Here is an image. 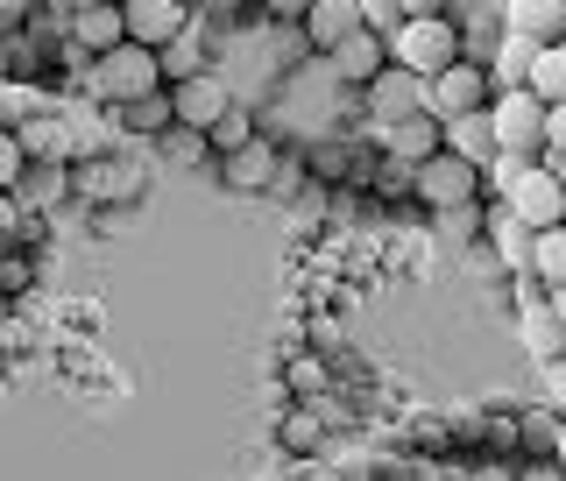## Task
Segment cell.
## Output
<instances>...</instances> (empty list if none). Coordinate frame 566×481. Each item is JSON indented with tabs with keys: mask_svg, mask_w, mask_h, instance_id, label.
<instances>
[{
	"mask_svg": "<svg viewBox=\"0 0 566 481\" xmlns=\"http://www.w3.org/2000/svg\"><path fill=\"white\" fill-rule=\"evenodd\" d=\"M361 106H368V128H376V135H397L403 121H424V114H432V93H424V79H411V71L389 64L382 79L361 93Z\"/></svg>",
	"mask_w": 566,
	"mask_h": 481,
	"instance_id": "3957f363",
	"label": "cell"
},
{
	"mask_svg": "<svg viewBox=\"0 0 566 481\" xmlns=\"http://www.w3.org/2000/svg\"><path fill=\"white\" fill-rule=\"evenodd\" d=\"M276 432H283V447H291V453H318V439H326V432H318V418H312V411H291V418L276 425Z\"/></svg>",
	"mask_w": 566,
	"mask_h": 481,
	"instance_id": "484cf974",
	"label": "cell"
},
{
	"mask_svg": "<svg viewBox=\"0 0 566 481\" xmlns=\"http://www.w3.org/2000/svg\"><path fill=\"white\" fill-rule=\"evenodd\" d=\"M114 128H120V135H135V142H164V135L177 128L170 85H164V93H149V100H135V106H120V114H114Z\"/></svg>",
	"mask_w": 566,
	"mask_h": 481,
	"instance_id": "e0dca14e",
	"label": "cell"
},
{
	"mask_svg": "<svg viewBox=\"0 0 566 481\" xmlns=\"http://www.w3.org/2000/svg\"><path fill=\"white\" fill-rule=\"evenodd\" d=\"M326 71H333V85H340V93H347V85H354V93H368V85L389 71V43L361 29V35H347V43L326 57Z\"/></svg>",
	"mask_w": 566,
	"mask_h": 481,
	"instance_id": "30bf717a",
	"label": "cell"
},
{
	"mask_svg": "<svg viewBox=\"0 0 566 481\" xmlns=\"http://www.w3.org/2000/svg\"><path fill=\"white\" fill-rule=\"evenodd\" d=\"M489 128H495V156L545 164V106L531 93H495L489 100Z\"/></svg>",
	"mask_w": 566,
	"mask_h": 481,
	"instance_id": "7a4b0ae2",
	"label": "cell"
},
{
	"mask_svg": "<svg viewBox=\"0 0 566 481\" xmlns=\"http://www.w3.org/2000/svg\"><path fill=\"white\" fill-rule=\"evenodd\" d=\"M170 106H177V128H191V135H212L227 114H234V85L220 79V71H206V79H191V85H170Z\"/></svg>",
	"mask_w": 566,
	"mask_h": 481,
	"instance_id": "9c48e42d",
	"label": "cell"
},
{
	"mask_svg": "<svg viewBox=\"0 0 566 481\" xmlns=\"http://www.w3.org/2000/svg\"><path fill=\"white\" fill-rule=\"evenodd\" d=\"M276 170H283V149H276L270 135H255V142H248L241 156H220V185H227V191H248V199H255V191L270 199Z\"/></svg>",
	"mask_w": 566,
	"mask_h": 481,
	"instance_id": "8fae6325",
	"label": "cell"
},
{
	"mask_svg": "<svg viewBox=\"0 0 566 481\" xmlns=\"http://www.w3.org/2000/svg\"><path fill=\"white\" fill-rule=\"evenodd\" d=\"M411 191H418V206L439 220V212L482 206V170H474V164H460V156H432L424 170H411Z\"/></svg>",
	"mask_w": 566,
	"mask_h": 481,
	"instance_id": "277c9868",
	"label": "cell"
},
{
	"mask_svg": "<svg viewBox=\"0 0 566 481\" xmlns=\"http://www.w3.org/2000/svg\"><path fill=\"white\" fill-rule=\"evenodd\" d=\"M164 149H177L185 164H206V156H212V142H206V135H191V128H170V135H164Z\"/></svg>",
	"mask_w": 566,
	"mask_h": 481,
	"instance_id": "f1b7e54d",
	"label": "cell"
},
{
	"mask_svg": "<svg viewBox=\"0 0 566 481\" xmlns=\"http://www.w3.org/2000/svg\"><path fill=\"white\" fill-rule=\"evenodd\" d=\"M439 241H453V248H468V241H482V227H489V206H460V212H439Z\"/></svg>",
	"mask_w": 566,
	"mask_h": 481,
	"instance_id": "cb8c5ba5",
	"label": "cell"
},
{
	"mask_svg": "<svg viewBox=\"0 0 566 481\" xmlns=\"http://www.w3.org/2000/svg\"><path fill=\"white\" fill-rule=\"evenodd\" d=\"M262 135V121H255V106H234V114H227L220 121V128H212L206 142H212V164H220V156H241L248 149V142H255Z\"/></svg>",
	"mask_w": 566,
	"mask_h": 481,
	"instance_id": "603a6c76",
	"label": "cell"
},
{
	"mask_svg": "<svg viewBox=\"0 0 566 481\" xmlns=\"http://www.w3.org/2000/svg\"><path fill=\"white\" fill-rule=\"evenodd\" d=\"M432 156H447V128H439L432 114H424V121H403L397 135H382V164H397V170H424Z\"/></svg>",
	"mask_w": 566,
	"mask_h": 481,
	"instance_id": "5bb4252c",
	"label": "cell"
},
{
	"mask_svg": "<svg viewBox=\"0 0 566 481\" xmlns=\"http://www.w3.org/2000/svg\"><path fill=\"white\" fill-rule=\"evenodd\" d=\"M545 170H553V177H559V191H566V156H545Z\"/></svg>",
	"mask_w": 566,
	"mask_h": 481,
	"instance_id": "1f68e13d",
	"label": "cell"
},
{
	"mask_svg": "<svg viewBox=\"0 0 566 481\" xmlns=\"http://www.w3.org/2000/svg\"><path fill=\"white\" fill-rule=\"evenodd\" d=\"M553 468L566 474V418H559V453H553Z\"/></svg>",
	"mask_w": 566,
	"mask_h": 481,
	"instance_id": "d6a6232c",
	"label": "cell"
},
{
	"mask_svg": "<svg viewBox=\"0 0 566 481\" xmlns=\"http://www.w3.org/2000/svg\"><path fill=\"white\" fill-rule=\"evenodd\" d=\"M389 64L397 71H411V79H447V71L460 64V29L447 22V8H418L411 14V29L389 43Z\"/></svg>",
	"mask_w": 566,
	"mask_h": 481,
	"instance_id": "6da1fadb",
	"label": "cell"
},
{
	"mask_svg": "<svg viewBox=\"0 0 566 481\" xmlns=\"http://www.w3.org/2000/svg\"><path fill=\"white\" fill-rule=\"evenodd\" d=\"M503 22H510V35H524L531 50H553V43H566V0H510Z\"/></svg>",
	"mask_w": 566,
	"mask_h": 481,
	"instance_id": "9a60e30c",
	"label": "cell"
},
{
	"mask_svg": "<svg viewBox=\"0 0 566 481\" xmlns=\"http://www.w3.org/2000/svg\"><path fill=\"white\" fill-rule=\"evenodd\" d=\"M120 14H128V43L135 50H156V57H164L177 35L199 29V14H191L185 0H120Z\"/></svg>",
	"mask_w": 566,
	"mask_h": 481,
	"instance_id": "5b68a950",
	"label": "cell"
},
{
	"mask_svg": "<svg viewBox=\"0 0 566 481\" xmlns=\"http://www.w3.org/2000/svg\"><path fill=\"white\" fill-rule=\"evenodd\" d=\"M482 241H489V255L503 262L510 276H531V248H538V234H531V227L517 220V212H510L503 199L489 206V227H482Z\"/></svg>",
	"mask_w": 566,
	"mask_h": 481,
	"instance_id": "4fadbf2b",
	"label": "cell"
},
{
	"mask_svg": "<svg viewBox=\"0 0 566 481\" xmlns=\"http://www.w3.org/2000/svg\"><path fill=\"white\" fill-rule=\"evenodd\" d=\"M424 93H432V121H439V128H447V121L489 114L495 85H489V71H482V64H468V57H460V64L447 71V79H432V85H424Z\"/></svg>",
	"mask_w": 566,
	"mask_h": 481,
	"instance_id": "ba28073f",
	"label": "cell"
},
{
	"mask_svg": "<svg viewBox=\"0 0 566 481\" xmlns=\"http://www.w3.org/2000/svg\"><path fill=\"white\" fill-rule=\"evenodd\" d=\"M531 283L538 291H566V227L538 234V248H531Z\"/></svg>",
	"mask_w": 566,
	"mask_h": 481,
	"instance_id": "7402d4cb",
	"label": "cell"
},
{
	"mask_svg": "<svg viewBox=\"0 0 566 481\" xmlns=\"http://www.w3.org/2000/svg\"><path fill=\"white\" fill-rule=\"evenodd\" d=\"M503 206L517 212L531 234H553V227H566V191H559V177L545 170V164H531V170L517 177V185L503 191Z\"/></svg>",
	"mask_w": 566,
	"mask_h": 481,
	"instance_id": "52a82bcc",
	"label": "cell"
},
{
	"mask_svg": "<svg viewBox=\"0 0 566 481\" xmlns=\"http://www.w3.org/2000/svg\"><path fill=\"white\" fill-rule=\"evenodd\" d=\"M447 156H460V164H474V170H489V164H495V128H489V114L447 121Z\"/></svg>",
	"mask_w": 566,
	"mask_h": 481,
	"instance_id": "ac0fdd59",
	"label": "cell"
},
{
	"mask_svg": "<svg viewBox=\"0 0 566 481\" xmlns=\"http://www.w3.org/2000/svg\"><path fill=\"white\" fill-rule=\"evenodd\" d=\"M22 177H29V149H22V135H14V128H0V199H14Z\"/></svg>",
	"mask_w": 566,
	"mask_h": 481,
	"instance_id": "d4e9b609",
	"label": "cell"
},
{
	"mask_svg": "<svg viewBox=\"0 0 566 481\" xmlns=\"http://www.w3.org/2000/svg\"><path fill=\"white\" fill-rule=\"evenodd\" d=\"M318 389H326V362L297 354V362H291V397H318Z\"/></svg>",
	"mask_w": 566,
	"mask_h": 481,
	"instance_id": "4316f807",
	"label": "cell"
},
{
	"mask_svg": "<svg viewBox=\"0 0 566 481\" xmlns=\"http://www.w3.org/2000/svg\"><path fill=\"white\" fill-rule=\"evenodd\" d=\"M545 305H553V318L566 326V291H545Z\"/></svg>",
	"mask_w": 566,
	"mask_h": 481,
	"instance_id": "4dcf8cb0",
	"label": "cell"
},
{
	"mask_svg": "<svg viewBox=\"0 0 566 481\" xmlns=\"http://www.w3.org/2000/svg\"><path fill=\"white\" fill-rule=\"evenodd\" d=\"M71 170H78V164H29L14 206H57V199H71Z\"/></svg>",
	"mask_w": 566,
	"mask_h": 481,
	"instance_id": "44dd1931",
	"label": "cell"
},
{
	"mask_svg": "<svg viewBox=\"0 0 566 481\" xmlns=\"http://www.w3.org/2000/svg\"><path fill=\"white\" fill-rule=\"evenodd\" d=\"M538 389H545V411H559V418H566V354L538 368Z\"/></svg>",
	"mask_w": 566,
	"mask_h": 481,
	"instance_id": "83f0119b",
	"label": "cell"
},
{
	"mask_svg": "<svg viewBox=\"0 0 566 481\" xmlns=\"http://www.w3.org/2000/svg\"><path fill=\"white\" fill-rule=\"evenodd\" d=\"M347 35H361V0H312L305 8V50L318 64H326Z\"/></svg>",
	"mask_w": 566,
	"mask_h": 481,
	"instance_id": "7c38bea8",
	"label": "cell"
},
{
	"mask_svg": "<svg viewBox=\"0 0 566 481\" xmlns=\"http://www.w3.org/2000/svg\"><path fill=\"white\" fill-rule=\"evenodd\" d=\"M531 100L553 114V106H566V43H553V50H538V64H531V85H524Z\"/></svg>",
	"mask_w": 566,
	"mask_h": 481,
	"instance_id": "ffe728a7",
	"label": "cell"
},
{
	"mask_svg": "<svg viewBox=\"0 0 566 481\" xmlns=\"http://www.w3.org/2000/svg\"><path fill=\"white\" fill-rule=\"evenodd\" d=\"M524 347L538 354V368H545V362H559V354H566V326L553 318V305H545V291H538L531 276H524Z\"/></svg>",
	"mask_w": 566,
	"mask_h": 481,
	"instance_id": "2e32d148",
	"label": "cell"
},
{
	"mask_svg": "<svg viewBox=\"0 0 566 481\" xmlns=\"http://www.w3.org/2000/svg\"><path fill=\"white\" fill-rule=\"evenodd\" d=\"M71 191L78 199H93V206H142V191H149V177H142V164H128V156H99V164H78L71 170Z\"/></svg>",
	"mask_w": 566,
	"mask_h": 481,
	"instance_id": "8992f818",
	"label": "cell"
},
{
	"mask_svg": "<svg viewBox=\"0 0 566 481\" xmlns=\"http://www.w3.org/2000/svg\"><path fill=\"white\" fill-rule=\"evenodd\" d=\"M156 64H164V85H191V79H206V71H212V43L191 29V35H177Z\"/></svg>",
	"mask_w": 566,
	"mask_h": 481,
	"instance_id": "d6986e66",
	"label": "cell"
},
{
	"mask_svg": "<svg viewBox=\"0 0 566 481\" xmlns=\"http://www.w3.org/2000/svg\"><path fill=\"white\" fill-rule=\"evenodd\" d=\"M545 156H566V106L545 114Z\"/></svg>",
	"mask_w": 566,
	"mask_h": 481,
	"instance_id": "f546056e",
	"label": "cell"
}]
</instances>
